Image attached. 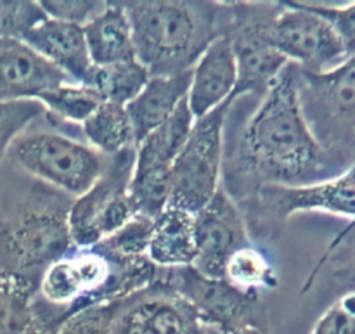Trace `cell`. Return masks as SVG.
Instances as JSON below:
<instances>
[{
  "label": "cell",
  "instance_id": "1",
  "mask_svg": "<svg viewBox=\"0 0 355 334\" xmlns=\"http://www.w3.org/2000/svg\"><path fill=\"white\" fill-rule=\"evenodd\" d=\"M245 156L274 184H314L331 156L312 132L300 92V69L288 64L270 83L243 139Z\"/></svg>",
  "mask_w": 355,
  "mask_h": 334
},
{
  "label": "cell",
  "instance_id": "2",
  "mask_svg": "<svg viewBox=\"0 0 355 334\" xmlns=\"http://www.w3.org/2000/svg\"><path fill=\"white\" fill-rule=\"evenodd\" d=\"M134 35L135 55L151 76L187 71L205 49L227 33L225 7L214 2H121Z\"/></svg>",
  "mask_w": 355,
  "mask_h": 334
},
{
  "label": "cell",
  "instance_id": "3",
  "mask_svg": "<svg viewBox=\"0 0 355 334\" xmlns=\"http://www.w3.org/2000/svg\"><path fill=\"white\" fill-rule=\"evenodd\" d=\"M135 148L107 156L104 170L87 193L68 208V227L75 248H92L139 213L130 196Z\"/></svg>",
  "mask_w": 355,
  "mask_h": 334
},
{
  "label": "cell",
  "instance_id": "4",
  "mask_svg": "<svg viewBox=\"0 0 355 334\" xmlns=\"http://www.w3.org/2000/svg\"><path fill=\"white\" fill-rule=\"evenodd\" d=\"M75 248L68 227V208L28 206L0 225V269L35 277Z\"/></svg>",
  "mask_w": 355,
  "mask_h": 334
},
{
  "label": "cell",
  "instance_id": "5",
  "mask_svg": "<svg viewBox=\"0 0 355 334\" xmlns=\"http://www.w3.org/2000/svg\"><path fill=\"white\" fill-rule=\"evenodd\" d=\"M231 104L229 100L194 120L189 137L173 161L168 206L196 215L220 189L224 125Z\"/></svg>",
  "mask_w": 355,
  "mask_h": 334
},
{
  "label": "cell",
  "instance_id": "6",
  "mask_svg": "<svg viewBox=\"0 0 355 334\" xmlns=\"http://www.w3.org/2000/svg\"><path fill=\"white\" fill-rule=\"evenodd\" d=\"M10 149L24 172L75 200L94 186L106 163L94 148L55 132L23 135Z\"/></svg>",
  "mask_w": 355,
  "mask_h": 334
},
{
  "label": "cell",
  "instance_id": "7",
  "mask_svg": "<svg viewBox=\"0 0 355 334\" xmlns=\"http://www.w3.org/2000/svg\"><path fill=\"white\" fill-rule=\"evenodd\" d=\"M272 19V42L290 64L326 73L349 59L335 28L300 2H283Z\"/></svg>",
  "mask_w": 355,
  "mask_h": 334
},
{
  "label": "cell",
  "instance_id": "8",
  "mask_svg": "<svg viewBox=\"0 0 355 334\" xmlns=\"http://www.w3.org/2000/svg\"><path fill=\"white\" fill-rule=\"evenodd\" d=\"M260 201L270 213L279 218H288L300 211H324V213L340 215L349 218V227L343 229L326 253L321 262L307 279L304 290H307L319 270L322 269L329 256L343 243V239L355 229V163L345 172L326 180H319L305 186H279V184H266L260 189Z\"/></svg>",
  "mask_w": 355,
  "mask_h": 334
},
{
  "label": "cell",
  "instance_id": "9",
  "mask_svg": "<svg viewBox=\"0 0 355 334\" xmlns=\"http://www.w3.org/2000/svg\"><path fill=\"white\" fill-rule=\"evenodd\" d=\"M246 17H232L227 31L238 66V85L232 99L243 94H266L270 83L290 62L272 42V16H263L267 6H262L260 16H250L248 6H241Z\"/></svg>",
  "mask_w": 355,
  "mask_h": 334
},
{
  "label": "cell",
  "instance_id": "10",
  "mask_svg": "<svg viewBox=\"0 0 355 334\" xmlns=\"http://www.w3.org/2000/svg\"><path fill=\"white\" fill-rule=\"evenodd\" d=\"M168 286L187 301L205 326H215L224 334L250 324L257 297L232 290L222 279H210L193 267L172 269Z\"/></svg>",
  "mask_w": 355,
  "mask_h": 334
},
{
  "label": "cell",
  "instance_id": "11",
  "mask_svg": "<svg viewBox=\"0 0 355 334\" xmlns=\"http://www.w3.org/2000/svg\"><path fill=\"white\" fill-rule=\"evenodd\" d=\"M196 260L193 269L210 279H222L224 263L236 249L250 245L241 213L222 189L194 215Z\"/></svg>",
  "mask_w": 355,
  "mask_h": 334
},
{
  "label": "cell",
  "instance_id": "12",
  "mask_svg": "<svg viewBox=\"0 0 355 334\" xmlns=\"http://www.w3.org/2000/svg\"><path fill=\"white\" fill-rule=\"evenodd\" d=\"M71 82L52 62L17 37H0V100H38Z\"/></svg>",
  "mask_w": 355,
  "mask_h": 334
},
{
  "label": "cell",
  "instance_id": "13",
  "mask_svg": "<svg viewBox=\"0 0 355 334\" xmlns=\"http://www.w3.org/2000/svg\"><path fill=\"white\" fill-rule=\"evenodd\" d=\"M238 85V66L229 35L215 38L193 66L187 104L194 120L229 103Z\"/></svg>",
  "mask_w": 355,
  "mask_h": 334
},
{
  "label": "cell",
  "instance_id": "14",
  "mask_svg": "<svg viewBox=\"0 0 355 334\" xmlns=\"http://www.w3.org/2000/svg\"><path fill=\"white\" fill-rule=\"evenodd\" d=\"M21 40L52 62L71 82L90 85L94 64L87 49L83 26L45 17L24 31Z\"/></svg>",
  "mask_w": 355,
  "mask_h": 334
},
{
  "label": "cell",
  "instance_id": "15",
  "mask_svg": "<svg viewBox=\"0 0 355 334\" xmlns=\"http://www.w3.org/2000/svg\"><path fill=\"white\" fill-rule=\"evenodd\" d=\"M191 75L193 68L177 75L151 76L137 97L125 106L134 128L135 146L155 128L165 123L179 107V104L186 99L191 85Z\"/></svg>",
  "mask_w": 355,
  "mask_h": 334
},
{
  "label": "cell",
  "instance_id": "16",
  "mask_svg": "<svg viewBox=\"0 0 355 334\" xmlns=\"http://www.w3.org/2000/svg\"><path fill=\"white\" fill-rule=\"evenodd\" d=\"M148 258L163 269L193 267L196 260L194 215L180 208L166 206L153 224Z\"/></svg>",
  "mask_w": 355,
  "mask_h": 334
},
{
  "label": "cell",
  "instance_id": "17",
  "mask_svg": "<svg viewBox=\"0 0 355 334\" xmlns=\"http://www.w3.org/2000/svg\"><path fill=\"white\" fill-rule=\"evenodd\" d=\"M94 66H107L137 59L130 21L121 2H107L106 9L83 26Z\"/></svg>",
  "mask_w": 355,
  "mask_h": 334
},
{
  "label": "cell",
  "instance_id": "18",
  "mask_svg": "<svg viewBox=\"0 0 355 334\" xmlns=\"http://www.w3.org/2000/svg\"><path fill=\"white\" fill-rule=\"evenodd\" d=\"M300 92L309 94L333 120L355 128V58L319 75L300 69Z\"/></svg>",
  "mask_w": 355,
  "mask_h": 334
},
{
  "label": "cell",
  "instance_id": "19",
  "mask_svg": "<svg viewBox=\"0 0 355 334\" xmlns=\"http://www.w3.org/2000/svg\"><path fill=\"white\" fill-rule=\"evenodd\" d=\"M193 123L194 116L186 97L165 123L135 146L134 172H172L173 161L186 144Z\"/></svg>",
  "mask_w": 355,
  "mask_h": 334
},
{
  "label": "cell",
  "instance_id": "20",
  "mask_svg": "<svg viewBox=\"0 0 355 334\" xmlns=\"http://www.w3.org/2000/svg\"><path fill=\"white\" fill-rule=\"evenodd\" d=\"M83 134L90 148L99 155L113 156L125 149L135 148L134 128L127 109L121 104L104 100L82 123Z\"/></svg>",
  "mask_w": 355,
  "mask_h": 334
},
{
  "label": "cell",
  "instance_id": "21",
  "mask_svg": "<svg viewBox=\"0 0 355 334\" xmlns=\"http://www.w3.org/2000/svg\"><path fill=\"white\" fill-rule=\"evenodd\" d=\"M222 281L245 295H255L260 290H270L277 286L276 269L266 253L252 245L236 249L224 263Z\"/></svg>",
  "mask_w": 355,
  "mask_h": 334
},
{
  "label": "cell",
  "instance_id": "22",
  "mask_svg": "<svg viewBox=\"0 0 355 334\" xmlns=\"http://www.w3.org/2000/svg\"><path fill=\"white\" fill-rule=\"evenodd\" d=\"M33 317V281L0 269V334H24Z\"/></svg>",
  "mask_w": 355,
  "mask_h": 334
},
{
  "label": "cell",
  "instance_id": "23",
  "mask_svg": "<svg viewBox=\"0 0 355 334\" xmlns=\"http://www.w3.org/2000/svg\"><path fill=\"white\" fill-rule=\"evenodd\" d=\"M149 78L151 75L148 68L139 59H132L107 66H94L90 87L107 103L127 106L144 89Z\"/></svg>",
  "mask_w": 355,
  "mask_h": 334
},
{
  "label": "cell",
  "instance_id": "24",
  "mask_svg": "<svg viewBox=\"0 0 355 334\" xmlns=\"http://www.w3.org/2000/svg\"><path fill=\"white\" fill-rule=\"evenodd\" d=\"M38 100L45 111H51L55 116L75 123H83L104 103L94 87L75 82H64L54 87L49 92L42 94Z\"/></svg>",
  "mask_w": 355,
  "mask_h": 334
},
{
  "label": "cell",
  "instance_id": "25",
  "mask_svg": "<svg viewBox=\"0 0 355 334\" xmlns=\"http://www.w3.org/2000/svg\"><path fill=\"white\" fill-rule=\"evenodd\" d=\"M153 224L155 218L137 213L123 227L96 245V248L116 260H135L148 256Z\"/></svg>",
  "mask_w": 355,
  "mask_h": 334
},
{
  "label": "cell",
  "instance_id": "26",
  "mask_svg": "<svg viewBox=\"0 0 355 334\" xmlns=\"http://www.w3.org/2000/svg\"><path fill=\"white\" fill-rule=\"evenodd\" d=\"M44 113L40 100H0V165L24 128Z\"/></svg>",
  "mask_w": 355,
  "mask_h": 334
},
{
  "label": "cell",
  "instance_id": "27",
  "mask_svg": "<svg viewBox=\"0 0 355 334\" xmlns=\"http://www.w3.org/2000/svg\"><path fill=\"white\" fill-rule=\"evenodd\" d=\"M123 301L96 305L68 315L59 326L58 334H111Z\"/></svg>",
  "mask_w": 355,
  "mask_h": 334
},
{
  "label": "cell",
  "instance_id": "28",
  "mask_svg": "<svg viewBox=\"0 0 355 334\" xmlns=\"http://www.w3.org/2000/svg\"><path fill=\"white\" fill-rule=\"evenodd\" d=\"M45 17L38 2H0V37L21 38Z\"/></svg>",
  "mask_w": 355,
  "mask_h": 334
},
{
  "label": "cell",
  "instance_id": "29",
  "mask_svg": "<svg viewBox=\"0 0 355 334\" xmlns=\"http://www.w3.org/2000/svg\"><path fill=\"white\" fill-rule=\"evenodd\" d=\"M38 3L45 16L51 19L78 24V26H85L107 6V2H90V0H82V2L80 0H52V2L42 0Z\"/></svg>",
  "mask_w": 355,
  "mask_h": 334
},
{
  "label": "cell",
  "instance_id": "30",
  "mask_svg": "<svg viewBox=\"0 0 355 334\" xmlns=\"http://www.w3.org/2000/svg\"><path fill=\"white\" fill-rule=\"evenodd\" d=\"M305 7L318 12L319 16L324 17L335 31L338 33L340 40H342L343 47H345L347 55L355 58V2L350 6L335 7L326 6L322 2H300Z\"/></svg>",
  "mask_w": 355,
  "mask_h": 334
},
{
  "label": "cell",
  "instance_id": "31",
  "mask_svg": "<svg viewBox=\"0 0 355 334\" xmlns=\"http://www.w3.org/2000/svg\"><path fill=\"white\" fill-rule=\"evenodd\" d=\"M311 334H355V291L335 301L315 322Z\"/></svg>",
  "mask_w": 355,
  "mask_h": 334
},
{
  "label": "cell",
  "instance_id": "32",
  "mask_svg": "<svg viewBox=\"0 0 355 334\" xmlns=\"http://www.w3.org/2000/svg\"><path fill=\"white\" fill-rule=\"evenodd\" d=\"M62 321H64L62 317L45 319V315H42L40 312H38V308L35 307L33 322H31V326L26 329L24 334H58L59 326L62 324Z\"/></svg>",
  "mask_w": 355,
  "mask_h": 334
},
{
  "label": "cell",
  "instance_id": "33",
  "mask_svg": "<svg viewBox=\"0 0 355 334\" xmlns=\"http://www.w3.org/2000/svg\"><path fill=\"white\" fill-rule=\"evenodd\" d=\"M345 283L352 288V291H355V253H354V258L350 262L349 269L345 270Z\"/></svg>",
  "mask_w": 355,
  "mask_h": 334
},
{
  "label": "cell",
  "instance_id": "34",
  "mask_svg": "<svg viewBox=\"0 0 355 334\" xmlns=\"http://www.w3.org/2000/svg\"><path fill=\"white\" fill-rule=\"evenodd\" d=\"M229 334H263V333L252 324V326H243V328L234 329V331Z\"/></svg>",
  "mask_w": 355,
  "mask_h": 334
},
{
  "label": "cell",
  "instance_id": "35",
  "mask_svg": "<svg viewBox=\"0 0 355 334\" xmlns=\"http://www.w3.org/2000/svg\"><path fill=\"white\" fill-rule=\"evenodd\" d=\"M0 225H2V222H0Z\"/></svg>",
  "mask_w": 355,
  "mask_h": 334
}]
</instances>
